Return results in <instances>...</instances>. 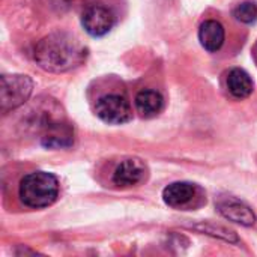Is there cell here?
Here are the masks:
<instances>
[{"label": "cell", "mask_w": 257, "mask_h": 257, "mask_svg": "<svg viewBox=\"0 0 257 257\" xmlns=\"http://www.w3.org/2000/svg\"><path fill=\"white\" fill-rule=\"evenodd\" d=\"M84 50L77 42L63 35L54 33L42 41L35 48L36 63L48 72H65L78 66L84 59Z\"/></svg>", "instance_id": "6da1fadb"}, {"label": "cell", "mask_w": 257, "mask_h": 257, "mask_svg": "<svg viewBox=\"0 0 257 257\" xmlns=\"http://www.w3.org/2000/svg\"><path fill=\"white\" fill-rule=\"evenodd\" d=\"M21 202L33 209L47 208L59 196L57 178L48 172H33L26 175L18 188Z\"/></svg>", "instance_id": "7a4b0ae2"}, {"label": "cell", "mask_w": 257, "mask_h": 257, "mask_svg": "<svg viewBox=\"0 0 257 257\" xmlns=\"http://www.w3.org/2000/svg\"><path fill=\"white\" fill-rule=\"evenodd\" d=\"M33 89V81L27 75L14 74V75H2L0 86V108L2 113H8L24 104Z\"/></svg>", "instance_id": "3957f363"}, {"label": "cell", "mask_w": 257, "mask_h": 257, "mask_svg": "<svg viewBox=\"0 0 257 257\" xmlns=\"http://www.w3.org/2000/svg\"><path fill=\"white\" fill-rule=\"evenodd\" d=\"M95 111L101 120L107 123H113V125L125 123L131 120L133 117V111H131V105L128 99L116 93H108V95L101 96L96 101Z\"/></svg>", "instance_id": "277c9868"}, {"label": "cell", "mask_w": 257, "mask_h": 257, "mask_svg": "<svg viewBox=\"0 0 257 257\" xmlns=\"http://www.w3.org/2000/svg\"><path fill=\"white\" fill-rule=\"evenodd\" d=\"M81 24L90 36H104L114 26V15L111 11L101 5L87 8L81 17Z\"/></svg>", "instance_id": "5b68a950"}, {"label": "cell", "mask_w": 257, "mask_h": 257, "mask_svg": "<svg viewBox=\"0 0 257 257\" xmlns=\"http://www.w3.org/2000/svg\"><path fill=\"white\" fill-rule=\"evenodd\" d=\"M218 212L232 223L250 227L256 223V215L250 206L235 197H223L217 203Z\"/></svg>", "instance_id": "8992f818"}, {"label": "cell", "mask_w": 257, "mask_h": 257, "mask_svg": "<svg viewBox=\"0 0 257 257\" xmlns=\"http://www.w3.org/2000/svg\"><path fill=\"white\" fill-rule=\"evenodd\" d=\"M146 176V166L137 158L123 160L113 173V184L122 188L140 184Z\"/></svg>", "instance_id": "52a82bcc"}, {"label": "cell", "mask_w": 257, "mask_h": 257, "mask_svg": "<svg viewBox=\"0 0 257 257\" xmlns=\"http://www.w3.org/2000/svg\"><path fill=\"white\" fill-rule=\"evenodd\" d=\"M197 196V187L190 182H173L163 191L164 202L172 208L188 206Z\"/></svg>", "instance_id": "ba28073f"}, {"label": "cell", "mask_w": 257, "mask_h": 257, "mask_svg": "<svg viewBox=\"0 0 257 257\" xmlns=\"http://www.w3.org/2000/svg\"><path fill=\"white\" fill-rule=\"evenodd\" d=\"M224 38H226L224 27L221 26V23L215 20L205 21L199 29V39H200L202 47L206 51H211V53L218 51L224 44Z\"/></svg>", "instance_id": "9c48e42d"}, {"label": "cell", "mask_w": 257, "mask_h": 257, "mask_svg": "<svg viewBox=\"0 0 257 257\" xmlns=\"http://www.w3.org/2000/svg\"><path fill=\"white\" fill-rule=\"evenodd\" d=\"M164 99L160 92L152 89H145L137 93L136 96V107L137 111L145 117H152L163 110Z\"/></svg>", "instance_id": "30bf717a"}, {"label": "cell", "mask_w": 257, "mask_h": 257, "mask_svg": "<svg viewBox=\"0 0 257 257\" xmlns=\"http://www.w3.org/2000/svg\"><path fill=\"white\" fill-rule=\"evenodd\" d=\"M227 89L238 99L248 98L253 93V80L244 69L235 68L227 75Z\"/></svg>", "instance_id": "8fae6325"}, {"label": "cell", "mask_w": 257, "mask_h": 257, "mask_svg": "<svg viewBox=\"0 0 257 257\" xmlns=\"http://www.w3.org/2000/svg\"><path fill=\"white\" fill-rule=\"evenodd\" d=\"M72 143V133L68 126L56 123L42 137V145L47 148H65Z\"/></svg>", "instance_id": "7c38bea8"}, {"label": "cell", "mask_w": 257, "mask_h": 257, "mask_svg": "<svg viewBox=\"0 0 257 257\" xmlns=\"http://www.w3.org/2000/svg\"><path fill=\"white\" fill-rule=\"evenodd\" d=\"M194 229H197V230H200V232H203L206 235H211V236L224 239L226 242H232V244H238L239 242L236 233L232 232V230H229V229H226V227H223V226H215V224L208 223V224H199Z\"/></svg>", "instance_id": "4fadbf2b"}, {"label": "cell", "mask_w": 257, "mask_h": 257, "mask_svg": "<svg viewBox=\"0 0 257 257\" xmlns=\"http://www.w3.org/2000/svg\"><path fill=\"white\" fill-rule=\"evenodd\" d=\"M233 17L244 23V24H251L257 20V5L254 2H242L233 9Z\"/></svg>", "instance_id": "5bb4252c"}]
</instances>
